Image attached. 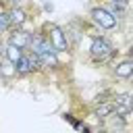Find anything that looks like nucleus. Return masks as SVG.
<instances>
[{"instance_id": "f257e3e1", "label": "nucleus", "mask_w": 133, "mask_h": 133, "mask_svg": "<svg viewBox=\"0 0 133 133\" xmlns=\"http://www.w3.org/2000/svg\"><path fill=\"white\" fill-rule=\"evenodd\" d=\"M42 62V69L44 71H56L60 69V60H58V52L52 48V44L48 42V37L42 33V29L37 31H31V42H29V48Z\"/></svg>"}, {"instance_id": "f03ea898", "label": "nucleus", "mask_w": 133, "mask_h": 133, "mask_svg": "<svg viewBox=\"0 0 133 133\" xmlns=\"http://www.w3.org/2000/svg\"><path fill=\"white\" fill-rule=\"evenodd\" d=\"M87 54H89V60L96 62V64H110L116 58L118 50L114 48V44L106 35H96L94 33L91 35V42H89Z\"/></svg>"}, {"instance_id": "7ed1b4c3", "label": "nucleus", "mask_w": 133, "mask_h": 133, "mask_svg": "<svg viewBox=\"0 0 133 133\" xmlns=\"http://www.w3.org/2000/svg\"><path fill=\"white\" fill-rule=\"evenodd\" d=\"M39 29H42V33L48 37V42L52 44V48H54L58 54H69V52H71L69 33H66V29H62L58 23H50V21H46Z\"/></svg>"}, {"instance_id": "20e7f679", "label": "nucleus", "mask_w": 133, "mask_h": 133, "mask_svg": "<svg viewBox=\"0 0 133 133\" xmlns=\"http://www.w3.org/2000/svg\"><path fill=\"white\" fill-rule=\"evenodd\" d=\"M89 21L94 23L96 29L100 31H112L118 27V19L104 6V4H98V6H91L89 8Z\"/></svg>"}, {"instance_id": "39448f33", "label": "nucleus", "mask_w": 133, "mask_h": 133, "mask_svg": "<svg viewBox=\"0 0 133 133\" xmlns=\"http://www.w3.org/2000/svg\"><path fill=\"white\" fill-rule=\"evenodd\" d=\"M31 42V31H27L25 27H10L6 31V44H12L21 50H27Z\"/></svg>"}, {"instance_id": "423d86ee", "label": "nucleus", "mask_w": 133, "mask_h": 133, "mask_svg": "<svg viewBox=\"0 0 133 133\" xmlns=\"http://www.w3.org/2000/svg\"><path fill=\"white\" fill-rule=\"evenodd\" d=\"M110 71L114 79H123L129 81L133 75V60L131 58H121V60H112L110 62Z\"/></svg>"}, {"instance_id": "0eeeda50", "label": "nucleus", "mask_w": 133, "mask_h": 133, "mask_svg": "<svg viewBox=\"0 0 133 133\" xmlns=\"http://www.w3.org/2000/svg\"><path fill=\"white\" fill-rule=\"evenodd\" d=\"M6 15H8V21H10V27H25L29 23V10L23 4L8 6L6 8Z\"/></svg>"}, {"instance_id": "6e6552de", "label": "nucleus", "mask_w": 133, "mask_h": 133, "mask_svg": "<svg viewBox=\"0 0 133 133\" xmlns=\"http://www.w3.org/2000/svg\"><path fill=\"white\" fill-rule=\"evenodd\" d=\"M112 112H114V102H112V100H104V102H98V104H96V108L91 110V116H94L96 121H102V123H104Z\"/></svg>"}, {"instance_id": "1a4fd4ad", "label": "nucleus", "mask_w": 133, "mask_h": 133, "mask_svg": "<svg viewBox=\"0 0 133 133\" xmlns=\"http://www.w3.org/2000/svg\"><path fill=\"white\" fill-rule=\"evenodd\" d=\"M110 100H112L116 106H123V108L133 110V96H131V91H116V94L110 96Z\"/></svg>"}, {"instance_id": "9d476101", "label": "nucleus", "mask_w": 133, "mask_h": 133, "mask_svg": "<svg viewBox=\"0 0 133 133\" xmlns=\"http://www.w3.org/2000/svg\"><path fill=\"white\" fill-rule=\"evenodd\" d=\"M0 77H2L4 81L17 79V69H15V64H12L10 60H6L4 56L0 58Z\"/></svg>"}, {"instance_id": "9b49d317", "label": "nucleus", "mask_w": 133, "mask_h": 133, "mask_svg": "<svg viewBox=\"0 0 133 133\" xmlns=\"http://www.w3.org/2000/svg\"><path fill=\"white\" fill-rule=\"evenodd\" d=\"M104 6H106L116 19H123V17H127V12H129V4H125V2H112V0H108Z\"/></svg>"}, {"instance_id": "f8f14e48", "label": "nucleus", "mask_w": 133, "mask_h": 133, "mask_svg": "<svg viewBox=\"0 0 133 133\" xmlns=\"http://www.w3.org/2000/svg\"><path fill=\"white\" fill-rule=\"evenodd\" d=\"M23 52H25V50H21V48H17V46H12V44H6V42H4V54H2V56H4L6 60H10L12 64H17V62H19V58L23 56Z\"/></svg>"}, {"instance_id": "ddd939ff", "label": "nucleus", "mask_w": 133, "mask_h": 133, "mask_svg": "<svg viewBox=\"0 0 133 133\" xmlns=\"http://www.w3.org/2000/svg\"><path fill=\"white\" fill-rule=\"evenodd\" d=\"M10 29V21H8V15H6V8L0 6V33H6Z\"/></svg>"}, {"instance_id": "4468645a", "label": "nucleus", "mask_w": 133, "mask_h": 133, "mask_svg": "<svg viewBox=\"0 0 133 133\" xmlns=\"http://www.w3.org/2000/svg\"><path fill=\"white\" fill-rule=\"evenodd\" d=\"M25 0H0V6L2 8H8V6H15V4H23Z\"/></svg>"}, {"instance_id": "2eb2a0df", "label": "nucleus", "mask_w": 133, "mask_h": 133, "mask_svg": "<svg viewBox=\"0 0 133 133\" xmlns=\"http://www.w3.org/2000/svg\"><path fill=\"white\" fill-rule=\"evenodd\" d=\"M2 54H4V44H2V39H0V58H2Z\"/></svg>"}]
</instances>
